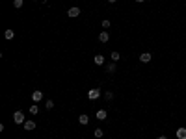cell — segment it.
Returning <instances> with one entry per match:
<instances>
[{"label":"cell","instance_id":"ac0fdd59","mask_svg":"<svg viewBox=\"0 0 186 139\" xmlns=\"http://www.w3.org/2000/svg\"><path fill=\"white\" fill-rule=\"evenodd\" d=\"M45 106H47V109H52V108H54V100H47Z\"/></svg>","mask_w":186,"mask_h":139},{"label":"cell","instance_id":"7402d4cb","mask_svg":"<svg viewBox=\"0 0 186 139\" xmlns=\"http://www.w3.org/2000/svg\"><path fill=\"white\" fill-rule=\"evenodd\" d=\"M108 2H110V4H114V2H117V0H108Z\"/></svg>","mask_w":186,"mask_h":139},{"label":"cell","instance_id":"7c38bea8","mask_svg":"<svg viewBox=\"0 0 186 139\" xmlns=\"http://www.w3.org/2000/svg\"><path fill=\"white\" fill-rule=\"evenodd\" d=\"M78 122H80V124H88L89 117H88V115H80V117H78Z\"/></svg>","mask_w":186,"mask_h":139},{"label":"cell","instance_id":"44dd1931","mask_svg":"<svg viewBox=\"0 0 186 139\" xmlns=\"http://www.w3.org/2000/svg\"><path fill=\"white\" fill-rule=\"evenodd\" d=\"M156 139H168V137H166V136H158Z\"/></svg>","mask_w":186,"mask_h":139},{"label":"cell","instance_id":"277c9868","mask_svg":"<svg viewBox=\"0 0 186 139\" xmlns=\"http://www.w3.org/2000/svg\"><path fill=\"white\" fill-rule=\"evenodd\" d=\"M151 59H153V56L149 54V52H143V54H140V61H141V63H149Z\"/></svg>","mask_w":186,"mask_h":139},{"label":"cell","instance_id":"4fadbf2b","mask_svg":"<svg viewBox=\"0 0 186 139\" xmlns=\"http://www.w3.org/2000/svg\"><path fill=\"white\" fill-rule=\"evenodd\" d=\"M110 58H112V61H116V63H117V61H119V58H121V54H119V52H116V50H114V52L110 54Z\"/></svg>","mask_w":186,"mask_h":139},{"label":"cell","instance_id":"5bb4252c","mask_svg":"<svg viewBox=\"0 0 186 139\" xmlns=\"http://www.w3.org/2000/svg\"><path fill=\"white\" fill-rule=\"evenodd\" d=\"M106 71H108V73H116V61L108 63V65H106Z\"/></svg>","mask_w":186,"mask_h":139},{"label":"cell","instance_id":"ba28073f","mask_svg":"<svg viewBox=\"0 0 186 139\" xmlns=\"http://www.w3.org/2000/svg\"><path fill=\"white\" fill-rule=\"evenodd\" d=\"M93 61H95V65H104V56H101V54H97V56H95V58H93Z\"/></svg>","mask_w":186,"mask_h":139},{"label":"cell","instance_id":"9c48e42d","mask_svg":"<svg viewBox=\"0 0 186 139\" xmlns=\"http://www.w3.org/2000/svg\"><path fill=\"white\" fill-rule=\"evenodd\" d=\"M108 39H110L108 32H101V34H99V41L101 43H108Z\"/></svg>","mask_w":186,"mask_h":139},{"label":"cell","instance_id":"3957f363","mask_svg":"<svg viewBox=\"0 0 186 139\" xmlns=\"http://www.w3.org/2000/svg\"><path fill=\"white\" fill-rule=\"evenodd\" d=\"M67 15H69V17H78V15H80V7H76V6H73V7H69V9H67Z\"/></svg>","mask_w":186,"mask_h":139},{"label":"cell","instance_id":"30bf717a","mask_svg":"<svg viewBox=\"0 0 186 139\" xmlns=\"http://www.w3.org/2000/svg\"><path fill=\"white\" fill-rule=\"evenodd\" d=\"M175 136H177V139H186V128H179L175 132Z\"/></svg>","mask_w":186,"mask_h":139},{"label":"cell","instance_id":"e0dca14e","mask_svg":"<svg viewBox=\"0 0 186 139\" xmlns=\"http://www.w3.org/2000/svg\"><path fill=\"white\" fill-rule=\"evenodd\" d=\"M101 26L104 28V30H108V28H110V21H108V19H104V21L101 22Z\"/></svg>","mask_w":186,"mask_h":139},{"label":"cell","instance_id":"52a82bcc","mask_svg":"<svg viewBox=\"0 0 186 139\" xmlns=\"http://www.w3.org/2000/svg\"><path fill=\"white\" fill-rule=\"evenodd\" d=\"M24 130H26V132L35 130V121H24Z\"/></svg>","mask_w":186,"mask_h":139},{"label":"cell","instance_id":"5b68a950","mask_svg":"<svg viewBox=\"0 0 186 139\" xmlns=\"http://www.w3.org/2000/svg\"><path fill=\"white\" fill-rule=\"evenodd\" d=\"M95 117H97L99 121H104V119L108 117V111H106V109H99L97 113H95Z\"/></svg>","mask_w":186,"mask_h":139},{"label":"cell","instance_id":"ffe728a7","mask_svg":"<svg viewBox=\"0 0 186 139\" xmlns=\"http://www.w3.org/2000/svg\"><path fill=\"white\" fill-rule=\"evenodd\" d=\"M37 111H39V109H37V106H35V104H34V106H32V108H30V113H32V115H35V113H37Z\"/></svg>","mask_w":186,"mask_h":139},{"label":"cell","instance_id":"2e32d148","mask_svg":"<svg viewBox=\"0 0 186 139\" xmlns=\"http://www.w3.org/2000/svg\"><path fill=\"white\" fill-rule=\"evenodd\" d=\"M93 136H95V137H99V139H101L102 136H104V132H102V130H101V128H97V130H95V132H93Z\"/></svg>","mask_w":186,"mask_h":139},{"label":"cell","instance_id":"d6986e66","mask_svg":"<svg viewBox=\"0 0 186 139\" xmlns=\"http://www.w3.org/2000/svg\"><path fill=\"white\" fill-rule=\"evenodd\" d=\"M104 98H106V100H112V98H114V95L110 93V91H106V93H104Z\"/></svg>","mask_w":186,"mask_h":139},{"label":"cell","instance_id":"7a4b0ae2","mask_svg":"<svg viewBox=\"0 0 186 139\" xmlns=\"http://www.w3.org/2000/svg\"><path fill=\"white\" fill-rule=\"evenodd\" d=\"M99 97H101V89H97V87H95V89H89V93H88L89 100H97Z\"/></svg>","mask_w":186,"mask_h":139},{"label":"cell","instance_id":"6da1fadb","mask_svg":"<svg viewBox=\"0 0 186 139\" xmlns=\"http://www.w3.org/2000/svg\"><path fill=\"white\" fill-rule=\"evenodd\" d=\"M13 121H15V124H24V121H26V117H24V111H15L13 113Z\"/></svg>","mask_w":186,"mask_h":139},{"label":"cell","instance_id":"8fae6325","mask_svg":"<svg viewBox=\"0 0 186 139\" xmlns=\"http://www.w3.org/2000/svg\"><path fill=\"white\" fill-rule=\"evenodd\" d=\"M4 37H6L7 41H11V39L15 37V32L13 30H6V32H4Z\"/></svg>","mask_w":186,"mask_h":139},{"label":"cell","instance_id":"603a6c76","mask_svg":"<svg viewBox=\"0 0 186 139\" xmlns=\"http://www.w3.org/2000/svg\"><path fill=\"white\" fill-rule=\"evenodd\" d=\"M136 2H145V0H136Z\"/></svg>","mask_w":186,"mask_h":139},{"label":"cell","instance_id":"9a60e30c","mask_svg":"<svg viewBox=\"0 0 186 139\" xmlns=\"http://www.w3.org/2000/svg\"><path fill=\"white\" fill-rule=\"evenodd\" d=\"M22 2H24V0H13V7H15V9H21Z\"/></svg>","mask_w":186,"mask_h":139},{"label":"cell","instance_id":"8992f818","mask_svg":"<svg viewBox=\"0 0 186 139\" xmlns=\"http://www.w3.org/2000/svg\"><path fill=\"white\" fill-rule=\"evenodd\" d=\"M32 100L34 102H41L43 100V93L41 91H34V93H32Z\"/></svg>","mask_w":186,"mask_h":139}]
</instances>
